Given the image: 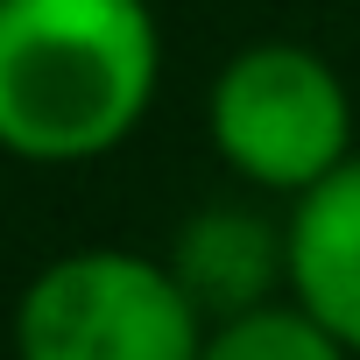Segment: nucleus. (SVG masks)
I'll return each mask as SVG.
<instances>
[{
	"instance_id": "6",
	"label": "nucleus",
	"mask_w": 360,
	"mask_h": 360,
	"mask_svg": "<svg viewBox=\"0 0 360 360\" xmlns=\"http://www.w3.org/2000/svg\"><path fill=\"white\" fill-rule=\"evenodd\" d=\"M198 360H353V353L283 297L269 311H248V318L212 325L205 346H198Z\"/></svg>"
},
{
	"instance_id": "1",
	"label": "nucleus",
	"mask_w": 360,
	"mask_h": 360,
	"mask_svg": "<svg viewBox=\"0 0 360 360\" xmlns=\"http://www.w3.org/2000/svg\"><path fill=\"white\" fill-rule=\"evenodd\" d=\"M162 22L148 0H0V155L78 169L155 106Z\"/></svg>"
},
{
	"instance_id": "4",
	"label": "nucleus",
	"mask_w": 360,
	"mask_h": 360,
	"mask_svg": "<svg viewBox=\"0 0 360 360\" xmlns=\"http://www.w3.org/2000/svg\"><path fill=\"white\" fill-rule=\"evenodd\" d=\"M169 276L184 283V297L198 304L205 325H226V318H248V311H269L290 297V240H283V219L255 212V205H198L169 240Z\"/></svg>"
},
{
	"instance_id": "5",
	"label": "nucleus",
	"mask_w": 360,
	"mask_h": 360,
	"mask_svg": "<svg viewBox=\"0 0 360 360\" xmlns=\"http://www.w3.org/2000/svg\"><path fill=\"white\" fill-rule=\"evenodd\" d=\"M283 240H290V304L360 360V155L339 162L304 198H290Z\"/></svg>"
},
{
	"instance_id": "3",
	"label": "nucleus",
	"mask_w": 360,
	"mask_h": 360,
	"mask_svg": "<svg viewBox=\"0 0 360 360\" xmlns=\"http://www.w3.org/2000/svg\"><path fill=\"white\" fill-rule=\"evenodd\" d=\"M205 318L141 248H71L15 297V360H198Z\"/></svg>"
},
{
	"instance_id": "2",
	"label": "nucleus",
	"mask_w": 360,
	"mask_h": 360,
	"mask_svg": "<svg viewBox=\"0 0 360 360\" xmlns=\"http://www.w3.org/2000/svg\"><path fill=\"white\" fill-rule=\"evenodd\" d=\"M205 134L219 162L262 198H304L353 162V92L311 43L262 36L233 50L205 92Z\"/></svg>"
}]
</instances>
